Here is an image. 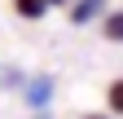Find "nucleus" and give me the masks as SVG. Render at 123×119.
I'll return each mask as SVG.
<instances>
[{
  "label": "nucleus",
  "instance_id": "5",
  "mask_svg": "<svg viewBox=\"0 0 123 119\" xmlns=\"http://www.w3.org/2000/svg\"><path fill=\"white\" fill-rule=\"evenodd\" d=\"M110 110H114V115H123V79H114V84H110Z\"/></svg>",
  "mask_w": 123,
  "mask_h": 119
},
{
  "label": "nucleus",
  "instance_id": "3",
  "mask_svg": "<svg viewBox=\"0 0 123 119\" xmlns=\"http://www.w3.org/2000/svg\"><path fill=\"white\" fill-rule=\"evenodd\" d=\"M13 9H18L22 18H40V13L49 9V0H13Z\"/></svg>",
  "mask_w": 123,
  "mask_h": 119
},
{
  "label": "nucleus",
  "instance_id": "7",
  "mask_svg": "<svg viewBox=\"0 0 123 119\" xmlns=\"http://www.w3.org/2000/svg\"><path fill=\"white\" fill-rule=\"evenodd\" d=\"M49 5H62V0H49Z\"/></svg>",
  "mask_w": 123,
  "mask_h": 119
},
{
  "label": "nucleus",
  "instance_id": "1",
  "mask_svg": "<svg viewBox=\"0 0 123 119\" xmlns=\"http://www.w3.org/2000/svg\"><path fill=\"white\" fill-rule=\"evenodd\" d=\"M49 97H53V79H49V75H35V79L26 84V101H31L35 110L49 106Z\"/></svg>",
  "mask_w": 123,
  "mask_h": 119
},
{
  "label": "nucleus",
  "instance_id": "6",
  "mask_svg": "<svg viewBox=\"0 0 123 119\" xmlns=\"http://www.w3.org/2000/svg\"><path fill=\"white\" fill-rule=\"evenodd\" d=\"M88 119H105V115H88Z\"/></svg>",
  "mask_w": 123,
  "mask_h": 119
},
{
  "label": "nucleus",
  "instance_id": "2",
  "mask_svg": "<svg viewBox=\"0 0 123 119\" xmlns=\"http://www.w3.org/2000/svg\"><path fill=\"white\" fill-rule=\"evenodd\" d=\"M105 9V0H75V5H70V22H92V18H97V13Z\"/></svg>",
  "mask_w": 123,
  "mask_h": 119
},
{
  "label": "nucleus",
  "instance_id": "8",
  "mask_svg": "<svg viewBox=\"0 0 123 119\" xmlns=\"http://www.w3.org/2000/svg\"><path fill=\"white\" fill-rule=\"evenodd\" d=\"M35 119H49V115H35Z\"/></svg>",
  "mask_w": 123,
  "mask_h": 119
},
{
  "label": "nucleus",
  "instance_id": "4",
  "mask_svg": "<svg viewBox=\"0 0 123 119\" xmlns=\"http://www.w3.org/2000/svg\"><path fill=\"white\" fill-rule=\"evenodd\" d=\"M105 40L123 44V13H110V18H105Z\"/></svg>",
  "mask_w": 123,
  "mask_h": 119
}]
</instances>
